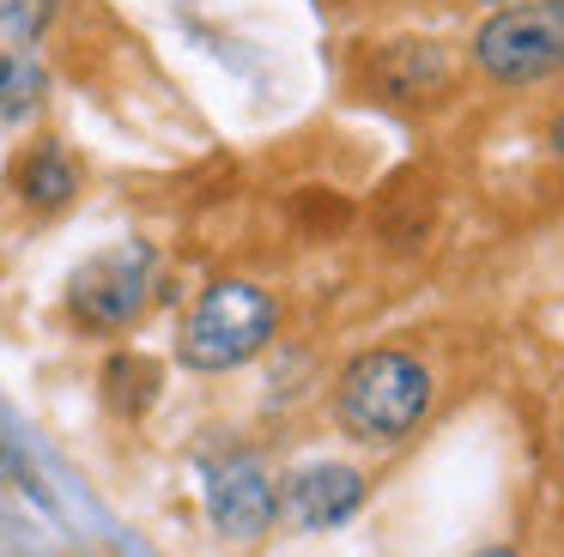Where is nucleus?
<instances>
[{
  "label": "nucleus",
  "mask_w": 564,
  "mask_h": 557,
  "mask_svg": "<svg viewBox=\"0 0 564 557\" xmlns=\"http://www.w3.org/2000/svg\"><path fill=\"white\" fill-rule=\"evenodd\" d=\"M431 412V370L401 346H377L365 358H352L334 387V418L358 443H406L419 430V418Z\"/></svg>",
  "instance_id": "f257e3e1"
},
{
  "label": "nucleus",
  "mask_w": 564,
  "mask_h": 557,
  "mask_svg": "<svg viewBox=\"0 0 564 557\" xmlns=\"http://www.w3.org/2000/svg\"><path fill=\"white\" fill-rule=\"evenodd\" d=\"M467 67L491 91H534L564 73V0H503L467 36Z\"/></svg>",
  "instance_id": "f03ea898"
},
{
  "label": "nucleus",
  "mask_w": 564,
  "mask_h": 557,
  "mask_svg": "<svg viewBox=\"0 0 564 557\" xmlns=\"http://www.w3.org/2000/svg\"><path fill=\"white\" fill-rule=\"evenodd\" d=\"M273 327H280V303L268 291L249 285V278H219V285H207L188 303L176 351H183L188 370L225 375L237 363H249L256 351H268Z\"/></svg>",
  "instance_id": "7ed1b4c3"
},
{
  "label": "nucleus",
  "mask_w": 564,
  "mask_h": 557,
  "mask_svg": "<svg viewBox=\"0 0 564 557\" xmlns=\"http://www.w3.org/2000/svg\"><path fill=\"white\" fill-rule=\"evenodd\" d=\"M159 285V249L152 242H110L67 278V315L86 334H122L140 321Z\"/></svg>",
  "instance_id": "20e7f679"
},
{
  "label": "nucleus",
  "mask_w": 564,
  "mask_h": 557,
  "mask_svg": "<svg viewBox=\"0 0 564 557\" xmlns=\"http://www.w3.org/2000/svg\"><path fill=\"white\" fill-rule=\"evenodd\" d=\"M365 79L382 103H443V97L462 85V61L449 43H431V36H401V43H382L365 61Z\"/></svg>",
  "instance_id": "39448f33"
},
{
  "label": "nucleus",
  "mask_w": 564,
  "mask_h": 557,
  "mask_svg": "<svg viewBox=\"0 0 564 557\" xmlns=\"http://www.w3.org/2000/svg\"><path fill=\"white\" fill-rule=\"evenodd\" d=\"M200 479H207V515L225 539H261L273 527L280 496L256 455H219L200 467Z\"/></svg>",
  "instance_id": "423d86ee"
},
{
  "label": "nucleus",
  "mask_w": 564,
  "mask_h": 557,
  "mask_svg": "<svg viewBox=\"0 0 564 557\" xmlns=\"http://www.w3.org/2000/svg\"><path fill=\"white\" fill-rule=\"evenodd\" d=\"M365 503V472L340 467V460H322V467H297L280 491V509L292 515V527L304 533H328L346 515H358Z\"/></svg>",
  "instance_id": "0eeeda50"
},
{
  "label": "nucleus",
  "mask_w": 564,
  "mask_h": 557,
  "mask_svg": "<svg viewBox=\"0 0 564 557\" xmlns=\"http://www.w3.org/2000/svg\"><path fill=\"white\" fill-rule=\"evenodd\" d=\"M13 194L25 206H37V212H55V206H67L79 194V170L74 157L62 152V140H37L25 157L13 164Z\"/></svg>",
  "instance_id": "6e6552de"
},
{
  "label": "nucleus",
  "mask_w": 564,
  "mask_h": 557,
  "mask_svg": "<svg viewBox=\"0 0 564 557\" xmlns=\"http://www.w3.org/2000/svg\"><path fill=\"white\" fill-rule=\"evenodd\" d=\"M43 97H50L43 61H31L25 48H0V133H19L25 121H37Z\"/></svg>",
  "instance_id": "1a4fd4ad"
},
{
  "label": "nucleus",
  "mask_w": 564,
  "mask_h": 557,
  "mask_svg": "<svg viewBox=\"0 0 564 557\" xmlns=\"http://www.w3.org/2000/svg\"><path fill=\"white\" fill-rule=\"evenodd\" d=\"M104 387H110V400L122 412H140L152 394H159V363H147V358H110Z\"/></svg>",
  "instance_id": "9d476101"
},
{
  "label": "nucleus",
  "mask_w": 564,
  "mask_h": 557,
  "mask_svg": "<svg viewBox=\"0 0 564 557\" xmlns=\"http://www.w3.org/2000/svg\"><path fill=\"white\" fill-rule=\"evenodd\" d=\"M55 7H62V0H0V36H7V43H31V36H43V24L55 19Z\"/></svg>",
  "instance_id": "9b49d317"
},
{
  "label": "nucleus",
  "mask_w": 564,
  "mask_h": 557,
  "mask_svg": "<svg viewBox=\"0 0 564 557\" xmlns=\"http://www.w3.org/2000/svg\"><path fill=\"white\" fill-rule=\"evenodd\" d=\"M546 152L564 164V109H552V121H546Z\"/></svg>",
  "instance_id": "f8f14e48"
},
{
  "label": "nucleus",
  "mask_w": 564,
  "mask_h": 557,
  "mask_svg": "<svg viewBox=\"0 0 564 557\" xmlns=\"http://www.w3.org/2000/svg\"><path fill=\"white\" fill-rule=\"evenodd\" d=\"M479 557H516V551H510V545H491V551H479Z\"/></svg>",
  "instance_id": "ddd939ff"
},
{
  "label": "nucleus",
  "mask_w": 564,
  "mask_h": 557,
  "mask_svg": "<svg viewBox=\"0 0 564 557\" xmlns=\"http://www.w3.org/2000/svg\"><path fill=\"white\" fill-rule=\"evenodd\" d=\"M467 7H503V0H467Z\"/></svg>",
  "instance_id": "4468645a"
}]
</instances>
